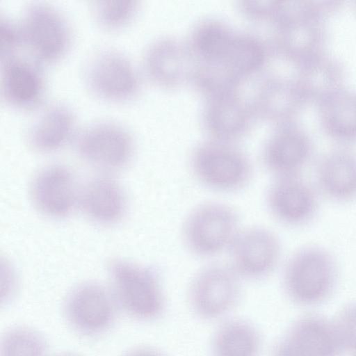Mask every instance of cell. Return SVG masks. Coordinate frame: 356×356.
I'll return each instance as SVG.
<instances>
[{"instance_id": "d6986e66", "label": "cell", "mask_w": 356, "mask_h": 356, "mask_svg": "<svg viewBox=\"0 0 356 356\" xmlns=\"http://www.w3.org/2000/svg\"><path fill=\"white\" fill-rule=\"evenodd\" d=\"M1 63V94L6 103L20 110L31 109L42 102L45 81L40 63L15 55Z\"/></svg>"}, {"instance_id": "7a4b0ae2", "label": "cell", "mask_w": 356, "mask_h": 356, "mask_svg": "<svg viewBox=\"0 0 356 356\" xmlns=\"http://www.w3.org/2000/svg\"><path fill=\"white\" fill-rule=\"evenodd\" d=\"M108 270L116 302L129 316L142 321L163 316L166 299L157 268L115 259Z\"/></svg>"}, {"instance_id": "6da1fadb", "label": "cell", "mask_w": 356, "mask_h": 356, "mask_svg": "<svg viewBox=\"0 0 356 356\" xmlns=\"http://www.w3.org/2000/svg\"><path fill=\"white\" fill-rule=\"evenodd\" d=\"M338 277V265L333 255L321 246L307 245L288 259L282 272V285L291 302L314 306L332 296Z\"/></svg>"}, {"instance_id": "ba28073f", "label": "cell", "mask_w": 356, "mask_h": 356, "mask_svg": "<svg viewBox=\"0 0 356 356\" xmlns=\"http://www.w3.org/2000/svg\"><path fill=\"white\" fill-rule=\"evenodd\" d=\"M227 252L228 264L242 280L259 281L277 268L282 244L272 230L252 226L240 229Z\"/></svg>"}, {"instance_id": "603a6c76", "label": "cell", "mask_w": 356, "mask_h": 356, "mask_svg": "<svg viewBox=\"0 0 356 356\" xmlns=\"http://www.w3.org/2000/svg\"><path fill=\"white\" fill-rule=\"evenodd\" d=\"M75 118L72 110L56 103L47 107L31 124L28 131L30 145L40 152L56 151L72 139Z\"/></svg>"}, {"instance_id": "3957f363", "label": "cell", "mask_w": 356, "mask_h": 356, "mask_svg": "<svg viewBox=\"0 0 356 356\" xmlns=\"http://www.w3.org/2000/svg\"><path fill=\"white\" fill-rule=\"evenodd\" d=\"M241 229L239 216L233 207L208 201L197 204L186 216L181 237L191 254L208 259L227 252Z\"/></svg>"}, {"instance_id": "8fae6325", "label": "cell", "mask_w": 356, "mask_h": 356, "mask_svg": "<svg viewBox=\"0 0 356 356\" xmlns=\"http://www.w3.org/2000/svg\"><path fill=\"white\" fill-rule=\"evenodd\" d=\"M313 154L310 135L294 121L276 127L263 146L261 161L273 178L297 176L301 175Z\"/></svg>"}, {"instance_id": "4fadbf2b", "label": "cell", "mask_w": 356, "mask_h": 356, "mask_svg": "<svg viewBox=\"0 0 356 356\" xmlns=\"http://www.w3.org/2000/svg\"><path fill=\"white\" fill-rule=\"evenodd\" d=\"M344 350L334 322L307 315L291 325L272 356H339Z\"/></svg>"}, {"instance_id": "e575fe53", "label": "cell", "mask_w": 356, "mask_h": 356, "mask_svg": "<svg viewBox=\"0 0 356 356\" xmlns=\"http://www.w3.org/2000/svg\"><path fill=\"white\" fill-rule=\"evenodd\" d=\"M60 356H74V355H60Z\"/></svg>"}, {"instance_id": "4dcf8cb0", "label": "cell", "mask_w": 356, "mask_h": 356, "mask_svg": "<svg viewBox=\"0 0 356 356\" xmlns=\"http://www.w3.org/2000/svg\"><path fill=\"white\" fill-rule=\"evenodd\" d=\"M334 323L344 349L356 352V302L345 307Z\"/></svg>"}, {"instance_id": "52a82bcc", "label": "cell", "mask_w": 356, "mask_h": 356, "mask_svg": "<svg viewBox=\"0 0 356 356\" xmlns=\"http://www.w3.org/2000/svg\"><path fill=\"white\" fill-rule=\"evenodd\" d=\"M76 151L90 165L104 171L121 169L131 160L134 142L122 124L109 120L92 123L75 138Z\"/></svg>"}, {"instance_id": "2e32d148", "label": "cell", "mask_w": 356, "mask_h": 356, "mask_svg": "<svg viewBox=\"0 0 356 356\" xmlns=\"http://www.w3.org/2000/svg\"><path fill=\"white\" fill-rule=\"evenodd\" d=\"M307 102L295 76L264 79L251 102L256 118L279 126L294 122Z\"/></svg>"}, {"instance_id": "7402d4cb", "label": "cell", "mask_w": 356, "mask_h": 356, "mask_svg": "<svg viewBox=\"0 0 356 356\" xmlns=\"http://www.w3.org/2000/svg\"><path fill=\"white\" fill-rule=\"evenodd\" d=\"M84 213L101 225H112L124 216V193L113 179L100 176L90 179L80 191L79 202Z\"/></svg>"}, {"instance_id": "f546056e", "label": "cell", "mask_w": 356, "mask_h": 356, "mask_svg": "<svg viewBox=\"0 0 356 356\" xmlns=\"http://www.w3.org/2000/svg\"><path fill=\"white\" fill-rule=\"evenodd\" d=\"M1 60L17 55L19 48L24 45L19 24L1 15L0 18Z\"/></svg>"}, {"instance_id": "5b68a950", "label": "cell", "mask_w": 356, "mask_h": 356, "mask_svg": "<svg viewBox=\"0 0 356 356\" xmlns=\"http://www.w3.org/2000/svg\"><path fill=\"white\" fill-rule=\"evenodd\" d=\"M242 281L228 263L216 262L202 267L188 287L191 312L204 321L222 319L239 302Z\"/></svg>"}, {"instance_id": "1f68e13d", "label": "cell", "mask_w": 356, "mask_h": 356, "mask_svg": "<svg viewBox=\"0 0 356 356\" xmlns=\"http://www.w3.org/2000/svg\"><path fill=\"white\" fill-rule=\"evenodd\" d=\"M238 7L241 13L251 20L273 24L277 11L278 1H240Z\"/></svg>"}, {"instance_id": "e0dca14e", "label": "cell", "mask_w": 356, "mask_h": 356, "mask_svg": "<svg viewBox=\"0 0 356 356\" xmlns=\"http://www.w3.org/2000/svg\"><path fill=\"white\" fill-rule=\"evenodd\" d=\"M143 63L148 77L166 89L190 81L195 65L187 44L170 38L152 42L145 51Z\"/></svg>"}, {"instance_id": "5bb4252c", "label": "cell", "mask_w": 356, "mask_h": 356, "mask_svg": "<svg viewBox=\"0 0 356 356\" xmlns=\"http://www.w3.org/2000/svg\"><path fill=\"white\" fill-rule=\"evenodd\" d=\"M116 303L114 296L104 286L88 282L70 293L64 311L73 329L81 334L94 336L111 327L115 317Z\"/></svg>"}, {"instance_id": "d6a6232c", "label": "cell", "mask_w": 356, "mask_h": 356, "mask_svg": "<svg viewBox=\"0 0 356 356\" xmlns=\"http://www.w3.org/2000/svg\"><path fill=\"white\" fill-rule=\"evenodd\" d=\"M1 302H8L15 292L17 285V280L14 270L10 266L8 261L3 262L1 264Z\"/></svg>"}, {"instance_id": "d4e9b609", "label": "cell", "mask_w": 356, "mask_h": 356, "mask_svg": "<svg viewBox=\"0 0 356 356\" xmlns=\"http://www.w3.org/2000/svg\"><path fill=\"white\" fill-rule=\"evenodd\" d=\"M317 106L325 134L341 143H356V90L344 87Z\"/></svg>"}, {"instance_id": "4316f807", "label": "cell", "mask_w": 356, "mask_h": 356, "mask_svg": "<svg viewBox=\"0 0 356 356\" xmlns=\"http://www.w3.org/2000/svg\"><path fill=\"white\" fill-rule=\"evenodd\" d=\"M273 52L271 46L248 33H237L224 67L243 83L260 72Z\"/></svg>"}, {"instance_id": "d590c367", "label": "cell", "mask_w": 356, "mask_h": 356, "mask_svg": "<svg viewBox=\"0 0 356 356\" xmlns=\"http://www.w3.org/2000/svg\"><path fill=\"white\" fill-rule=\"evenodd\" d=\"M355 356H356V352H355Z\"/></svg>"}, {"instance_id": "9a60e30c", "label": "cell", "mask_w": 356, "mask_h": 356, "mask_svg": "<svg viewBox=\"0 0 356 356\" xmlns=\"http://www.w3.org/2000/svg\"><path fill=\"white\" fill-rule=\"evenodd\" d=\"M255 114L238 92L206 99L202 122L209 139L234 143L250 129Z\"/></svg>"}, {"instance_id": "f1b7e54d", "label": "cell", "mask_w": 356, "mask_h": 356, "mask_svg": "<svg viewBox=\"0 0 356 356\" xmlns=\"http://www.w3.org/2000/svg\"><path fill=\"white\" fill-rule=\"evenodd\" d=\"M139 9L138 1L104 0L94 1L92 16L102 27L109 30L122 29L131 23Z\"/></svg>"}, {"instance_id": "ac0fdd59", "label": "cell", "mask_w": 356, "mask_h": 356, "mask_svg": "<svg viewBox=\"0 0 356 356\" xmlns=\"http://www.w3.org/2000/svg\"><path fill=\"white\" fill-rule=\"evenodd\" d=\"M80 191L71 171L60 165L40 170L31 185L35 205L42 213L52 218L70 214L79 204Z\"/></svg>"}, {"instance_id": "277c9868", "label": "cell", "mask_w": 356, "mask_h": 356, "mask_svg": "<svg viewBox=\"0 0 356 356\" xmlns=\"http://www.w3.org/2000/svg\"><path fill=\"white\" fill-rule=\"evenodd\" d=\"M193 178L208 189L223 193L245 187L253 175L252 164L234 143L208 139L197 145L189 158Z\"/></svg>"}, {"instance_id": "ffe728a7", "label": "cell", "mask_w": 356, "mask_h": 356, "mask_svg": "<svg viewBox=\"0 0 356 356\" xmlns=\"http://www.w3.org/2000/svg\"><path fill=\"white\" fill-rule=\"evenodd\" d=\"M318 193L337 203L356 198V152L346 147L329 151L317 163L315 172Z\"/></svg>"}, {"instance_id": "7c38bea8", "label": "cell", "mask_w": 356, "mask_h": 356, "mask_svg": "<svg viewBox=\"0 0 356 356\" xmlns=\"http://www.w3.org/2000/svg\"><path fill=\"white\" fill-rule=\"evenodd\" d=\"M273 27L275 33L270 44L273 53L296 68L325 52L327 33L323 19L298 15L282 19Z\"/></svg>"}, {"instance_id": "9c48e42d", "label": "cell", "mask_w": 356, "mask_h": 356, "mask_svg": "<svg viewBox=\"0 0 356 356\" xmlns=\"http://www.w3.org/2000/svg\"><path fill=\"white\" fill-rule=\"evenodd\" d=\"M84 79L95 95L113 102L132 99L141 86L140 75L132 62L113 49L95 54L86 65Z\"/></svg>"}, {"instance_id": "30bf717a", "label": "cell", "mask_w": 356, "mask_h": 356, "mask_svg": "<svg viewBox=\"0 0 356 356\" xmlns=\"http://www.w3.org/2000/svg\"><path fill=\"white\" fill-rule=\"evenodd\" d=\"M265 204L278 222L300 227L315 218L319 209L318 191L301 175L275 177L266 188Z\"/></svg>"}, {"instance_id": "836d02e7", "label": "cell", "mask_w": 356, "mask_h": 356, "mask_svg": "<svg viewBox=\"0 0 356 356\" xmlns=\"http://www.w3.org/2000/svg\"><path fill=\"white\" fill-rule=\"evenodd\" d=\"M124 356H166L162 352L149 347L136 348Z\"/></svg>"}, {"instance_id": "8992f818", "label": "cell", "mask_w": 356, "mask_h": 356, "mask_svg": "<svg viewBox=\"0 0 356 356\" xmlns=\"http://www.w3.org/2000/svg\"><path fill=\"white\" fill-rule=\"evenodd\" d=\"M19 26L24 45L40 64L58 61L71 45L69 23L58 9L49 4H29L23 10Z\"/></svg>"}, {"instance_id": "484cf974", "label": "cell", "mask_w": 356, "mask_h": 356, "mask_svg": "<svg viewBox=\"0 0 356 356\" xmlns=\"http://www.w3.org/2000/svg\"><path fill=\"white\" fill-rule=\"evenodd\" d=\"M236 33L218 20L200 23L187 44L195 63L223 67Z\"/></svg>"}, {"instance_id": "83f0119b", "label": "cell", "mask_w": 356, "mask_h": 356, "mask_svg": "<svg viewBox=\"0 0 356 356\" xmlns=\"http://www.w3.org/2000/svg\"><path fill=\"white\" fill-rule=\"evenodd\" d=\"M47 343L37 331L25 327L8 330L2 337L1 356H45Z\"/></svg>"}, {"instance_id": "cb8c5ba5", "label": "cell", "mask_w": 356, "mask_h": 356, "mask_svg": "<svg viewBox=\"0 0 356 356\" xmlns=\"http://www.w3.org/2000/svg\"><path fill=\"white\" fill-rule=\"evenodd\" d=\"M261 348L262 337L258 327L240 317L224 319L209 341L211 356H259Z\"/></svg>"}, {"instance_id": "44dd1931", "label": "cell", "mask_w": 356, "mask_h": 356, "mask_svg": "<svg viewBox=\"0 0 356 356\" xmlns=\"http://www.w3.org/2000/svg\"><path fill=\"white\" fill-rule=\"evenodd\" d=\"M294 76L307 103L316 105L345 87L343 65L326 52L298 66Z\"/></svg>"}]
</instances>
